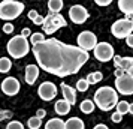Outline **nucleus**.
Wrapping results in <instances>:
<instances>
[{
	"instance_id": "1",
	"label": "nucleus",
	"mask_w": 133,
	"mask_h": 129,
	"mask_svg": "<svg viewBox=\"0 0 133 129\" xmlns=\"http://www.w3.org/2000/svg\"><path fill=\"white\" fill-rule=\"evenodd\" d=\"M31 51L39 68L60 78L78 74L90 59L87 51L75 45H67L55 38H49L45 42L35 45Z\"/></svg>"
},
{
	"instance_id": "2",
	"label": "nucleus",
	"mask_w": 133,
	"mask_h": 129,
	"mask_svg": "<svg viewBox=\"0 0 133 129\" xmlns=\"http://www.w3.org/2000/svg\"><path fill=\"white\" fill-rule=\"evenodd\" d=\"M118 92L114 87H100L97 89L94 93V104L97 108H100L102 111H111L112 108H115L118 105Z\"/></svg>"
},
{
	"instance_id": "3",
	"label": "nucleus",
	"mask_w": 133,
	"mask_h": 129,
	"mask_svg": "<svg viewBox=\"0 0 133 129\" xmlns=\"http://www.w3.org/2000/svg\"><path fill=\"white\" fill-rule=\"evenodd\" d=\"M24 8V3H21V2L3 0V2H0V18L5 21H12L23 14Z\"/></svg>"
},
{
	"instance_id": "4",
	"label": "nucleus",
	"mask_w": 133,
	"mask_h": 129,
	"mask_svg": "<svg viewBox=\"0 0 133 129\" xmlns=\"http://www.w3.org/2000/svg\"><path fill=\"white\" fill-rule=\"evenodd\" d=\"M6 50H8V54H11L12 59H23L30 51V42L21 35H18V36H14L8 42Z\"/></svg>"
},
{
	"instance_id": "5",
	"label": "nucleus",
	"mask_w": 133,
	"mask_h": 129,
	"mask_svg": "<svg viewBox=\"0 0 133 129\" xmlns=\"http://www.w3.org/2000/svg\"><path fill=\"white\" fill-rule=\"evenodd\" d=\"M67 21L64 20V17L61 14H54V12H49L46 17H45V23L42 26V30L43 33L46 35H52L55 32L61 29V27H66Z\"/></svg>"
},
{
	"instance_id": "6",
	"label": "nucleus",
	"mask_w": 133,
	"mask_h": 129,
	"mask_svg": "<svg viewBox=\"0 0 133 129\" xmlns=\"http://www.w3.org/2000/svg\"><path fill=\"white\" fill-rule=\"evenodd\" d=\"M111 33L117 39H127L130 35H133V23L129 21L127 18L117 20L114 24L111 26Z\"/></svg>"
},
{
	"instance_id": "7",
	"label": "nucleus",
	"mask_w": 133,
	"mask_h": 129,
	"mask_svg": "<svg viewBox=\"0 0 133 129\" xmlns=\"http://www.w3.org/2000/svg\"><path fill=\"white\" fill-rule=\"evenodd\" d=\"M76 42H78V47L84 51H91L97 47V36L90 30H85V32H81L76 38Z\"/></svg>"
},
{
	"instance_id": "8",
	"label": "nucleus",
	"mask_w": 133,
	"mask_h": 129,
	"mask_svg": "<svg viewBox=\"0 0 133 129\" xmlns=\"http://www.w3.org/2000/svg\"><path fill=\"white\" fill-rule=\"evenodd\" d=\"M94 57L102 63H106L109 60H114L115 53H114V47L108 42H99L97 47L94 48Z\"/></svg>"
},
{
	"instance_id": "9",
	"label": "nucleus",
	"mask_w": 133,
	"mask_h": 129,
	"mask_svg": "<svg viewBox=\"0 0 133 129\" xmlns=\"http://www.w3.org/2000/svg\"><path fill=\"white\" fill-rule=\"evenodd\" d=\"M115 90L124 96L133 95V77L129 74H124L120 78H115Z\"/></svg>"
},
{
	"instance_id": "10",
	"label": "nucleus",
	"mask_w": 133,
	"mask_h": 129,
	"mask_svg": "<svg viewBox=\"0 0 133 129\" xmlns=\"http://www.w3.org/2000/svg\"><path fill=\"white\" fill-rule=\"evenodd\" d=\"M69 17H70V21L75 24H84L88 20L90 14L82 5H73L69 9Z\"/></svg>"
},
{
	"instance_id": "11",
	"label": "nucleus",
	"mask_w": 133,
	"mask_h": 129,
	"mask_svg": "<svg viewBox=\"0 0 133 129\" xmlns=\"http://www.w3.org/2000/svg\"><path fill=\"white\" fill-rule=\"evenodd\" d=\"M37 95L42 101H52L57 96V86L51 81H45L37 87Z\"/></svg>"
},
{
	"instance_id": "12",
	"label": "nucleus",
	"mask_w": 133,
	"mask_h": 129,
	"mask_svg": "<svg viewBox=\"0 0 133 129\" xmlns=\"http://www.w3.org/2000/svg\"><path fill=\"white\" fill-rule=\"evenodd\" d=\"M0 89H2V92L5 93L6 96H15L19 92V81L15 77H6L5 80L2 81Z\"/></svg>"
},
{
	"instance_id": "13",
	"label": "nucleus",
	"mask_w": 133,
	"mask_h": 129,
	"mask_svg": "<svg viewBox=\"0 0 133 129\" xmlns=\"http://www.w3.org/2000/svg\"><path fill=\"white\" fill-rule=\"evenodd\" d=\"M114 65H115V69H121L126 74L133 77V57H121V56L115 54Z\"/></svg>"
},
{
	"instance_id": "14",
	"label": "nucleus",
	"mask_w": 133,
	"mask_h": 129,
	"mask_svg": "<svg viewBox=\"0 0 133 129\" xmlns=\"http://www.w3.org/2000/svg\"><path fill=\"white\" fill-rule=\"evenodd\" d=\"M60 89H61V93H63V99L67 101V102L73 107L75 102H76V90H75L72 86L66 84V83H61Z\"/></svg>"
},
{
	"instance_id": "15",
	"label": "nucleus",
	"mask_w": 133,
	"mask_h": 129,
	"mask_svg": "<svg viewBox=\"0 0 133 129\" xmlns=\"http://www.w3.org/2000/svg\"><path fill=\"white\" fill-rule=\"evenodd\" d=\"M39 78V66L37 65H27L25 66V83L33 86Z\"/></svg>"
},
{
	"instance_id": "16",
	"label": "nucleus",
	"mask_w": 133,
	"mask_h": 129,
	"mask_svg": "<svg viewBox=\"0 0 133 129\" xmlns=\"http://www.w3.org/2000/svg\"><path fill=\"white\" fill-rule=\"evenodd\" d=\"M70 107H72V105L69 104L67 101L58 99V101L54 104V111L58 114V116H64V114H67V113L70 111Z\"/></svg>"
},
{
	"instance_id": "17",
	"label": "nucleus",
	"mask_w": 133,
	"mask_h": 129,
	"mask_svg": "<svg viewBox=\"0 0 133 129\" xmlns=\"http://www.w3.org/2000/svg\"><path fill=\"white\" fill-rule=\"evenodd\" d=\"M118 8L124 15H133V0H118Z\"/></svg>"
},
{
	"instance_id": "18",
	"label": "nucleus",
	"mask_w": 133,
	"mask_h": 129,
	"mask_svg": "<svg viewBox=\"0 0 133 129\" xmlns=\"http://www.w3.org/2000/svg\"><path fill=\"white\" fill-rule=\"evenodd\" d=\"M45 129H66V122H63L58 117H52L46 122Z\"/></svg>"
},
{
	"instance_id": "19",
	"label": "nucleus",
	"mask_w": 133,
	"mask_h": 129,
	"mask_svg": "<svg viewBox=\"0 0 133 129\" xmlns=\"http://www.w3.org/2000/svg\"><path fill=\"white\" fill-rule=\"evenodd\" d=\"M66 129H85V125L79 117H70L66 120Z\"/></svg>"
},
{
	"instance_id": "20",
	"label": "nucleus",
	"mask_w": 133,
	"mask_h": 129,
	"mask_svg": "<svg viewBox=\"0 0 133 129\" xmlns=\"http://www.w3.org/2000/svg\"><path fill=\"white\" fill-rule=\"evenodd\" d=\"M94 107H96L94 101H91V99H84V101L79 104V110L82 111L84 114H91V113L94 111Z\"/></svg>"
},
{
	"instance_id": "21",
	"label": "nucleus",
	"mask_w": 133,
	"mask_h": 129,
	"mask_svg": "<svg viewBox=\"0 0 133 129\" xmlns=\"http://www.w3.org/2000/svg\"><path fill=\"white\" fill-rule=\"evenodd\" d=\"M29 18H30V21L31 23H35L36 26H41L42 27L43 26V23H45V17H42V15H39V14L35 11V9H31V11H29Z\"/></svg>"
},
{
	"instance_id": "22",
	"label": "nucleus",
	"mask_w": 133,
	"mask_h": 129,
	"mask_svg": "<svg viewBox=\"0 0 133 129\" xmlns=\"http://www.w3.org/2000/svg\"><path fill=\"white\" fill-rule=\"evenodd\" d=\"M48 9H49V12L60 14V11L63 9V0H49Z\"/></svg>"
},
{
	"instance_id": "23",
	"label": "nucleus",
	"mask_w": 133,
	"mask_h": 129,
	"mask_svg": "<svg viewBox=\"0 0 133 129\" xmlns=\"http://www.w3.org/2000/svg\"><path fill=\"white\" fill-rule=\"evenodd\" d=\"M12 68V62L9 57H2L0 59V74H8Z\"/></svg>"
},
{
	"instance_id": "24",
	"label": "nucleus",
	"mask_w": 133,
	"mask_h": 129,
	"mask_svg": "<svg viewBox=\"0 0 133 129\" xmlns=\"http://www.w3.org/2000/svg\"><path fill=\"white\" fill-rule=\"evenodd\" d=\"M85 80L88 81V84H97V83H100V81L103 80V74L102 72H91V74H88L87 77H85Z\"/></svg>"
},
{
	"instance_id": "25",
	"label": "nucleus",
	"mask_w": 133,
	"mask_h": 129,
	"mask_svg": "<svg viewBox=\"0 0 133 129\" xmlns=\"http://www.w3.org/2000/svg\"><path fill=\"white\" fill-rule=\"evenodd\" d=\"M115 108H117V113L121 114V116H124V114H127V113H130V104H129L127 101H120Z\"/></svg>"
},
{
	"instance_id": "26",
	"label": "nucleus",
	"mask_w": 133,
	"mask_h": 129,
	"mask_svg": "<svg viewBox=\"0 0 133 129\" xmlns=\"http://www.w3.org/2000/svg\"><path fill=\"white\" fill-rule=\"evenodd\" d=\"M45 33H33L30 36V44L35 47V45H39V44L45 42Z\"/></svg>"
},
{
	"instance_id": "27",
	"label": "nucleus",
	"mask_w": 133,
	"mask_h": 129,
	"mask_svg": "<svg viewBox=\"0 0 133 129\" xmlns=\"http://www.w3.org/2000/svg\"><path fill=\"white\" fill-rule=\"evenodd\" d=\"M27 126H29L30 129H39L41 126H42V120H41V119H37L36 116L30 117V119L27 120Z\"/></svg>"
},
{
	"instance_id": "28",
	"label": "nucleus",
	"mask_w": 133,
	"mask_h": 129,
	"mask_svg": "<svg viewBox=\"0 0 133 129\" xmlns=\"http://www.w3.org/2000/svg\"><path fill=\"white\" fill-rule=\"evenodd\" d=\"M88 86H90V84H88V81L85 80V78H81V80H78L76 81V90H78V92H87V90H88Z\"/></svg>"
},
{
	"instance_id": "29",
	"label": "nucleus",
	"mask_w": 133,
	"mask_h": 129,
	"mask_svg": "<svg viewBox=\"0 0 133 129\" xmlns=\"http://www.w3.org/2000/svg\"><path fill=\"white\" fill-rule=\"evenodd\" d=\"M6 129H24V126H23V123L18 122V120H12V122H9L6 125Z\"/></svg>"
},
{
	"instance_id": "30",
	"label": "nucleus",
	"mask_w": 133,
	"mask_h": 129,
	"mask_svg": "<svg viewBox=\"0 0 133 129\" xmlns=\"http://www.w3.org/2000/svg\"><path fill=\"white\" fill-rule=\"evenodd\" d=\"M14 30H15V29H14V26L11 24V23H5V24H3V32H5V33L11 35Z\"/></svg>"
},
{
	"instance_id": "31",
	"label": "nucleus",
	"mask_w": 133,
	"mask_h": 129,
	"mask_svg": "<svg viewBox=\"0 0 133 129\" xmlns=\"http://www.w3.org/2000/svg\"><path fill=\"white\" fill-rule=\"evenodd\" d=\"M111 120H112V122H114V123H120L121 120H123V116H121V114H118V113L115 111L114 114L111 116Z\"/></svg>"
},
{
	"instance_id": "32",
	"label": "nucleus",
	"mask_w": 133,
	"mask_h": 129,
	"mask_svg": "<svg viewBox=\"0 0 133 129\" xmlns=\"http://www.w3.org/2000/svg\"><path fill=\"white\" fill-rule=\"evenodd\" d=\"M31 35H33V33H31V30L29 29V27H24V29L21 30V36L25 38V39H27L29 36H31Z\"/></svg>"
},
{
	"instance_id": "33",
	"label": "nucleus",
	"mask_w": 133,
	"mask_h": 129,
	"mask_svg": "<svg viewBox=\"0 0 133 129\" xmlns=\"http://www.w3.org/2000/svg\"><path fill=\"white\" fill-rule=\"evenodd\" d=\"M9 117H12V113H11V111H0V120L9 119Z\"/></svg>"
},
{
	"instance_id": "34",
	"label": "nucleus",
	"mask_w": 133,
	"mask_h": 129,
	"mask_svg": "<svg viewBox=\"0 0 133 129\" xmlns=\"http://www.w3.org/2000/svg\"><path fill=\"white\" fill-rule=\"evenodd\" d=\"M45 116H46V111L43 110V108H39V110H37V113H36V117L42 120V119H43Z\"/></svg>"
},
{
	"instance_id": "35",
	"label": "nucleus",
	"mask_w": 133,
	"mask_h": 129,
	"mask_svg": "<svg viewBox=\"0 0 133 129\" xmlns=\"http://www.w3.org/2000/svg\"><path fill=\"white\" fill-rule=\"evenodd\" d=\"M111 3H112L111 0H96V5H99V6H108Z\"/></svg>"
},
{
	"instance_id": "36",
	"label": "nucleus",
	"mask_w": 133,
	"mask_h": 129,
	"mask_svg": "<svg viewBox=\"0 0 133 129\" xmlns=\"http://www.w3.org/2000/svg\"><path fill=\"white\" fill-rule=\"evenodd\" d=\"M126 44L127 47H130V48H133V35H130V36L126 39Z\"/></svg>"
},
{
	"instance_id": "37",
	"label": "nucleus",
	"mask_w": 133,
	"mask_h": 129,
	"mask_svg": "<svg viewBox=\"0 0 133 129\" xmlns=\"http://www.w3.org/2000/svg\"><path fill=\"white\" fill-rule=\"evenodd\" d=\"M93 129H109V128L106 126V125H105V123H99V125H96V126H94Z\"/></svg>"
},
{
	"instance_id": "38",
	"label": "nucleus",
	"mask_w": 133,
	"mask_h": 129,
	"mask_svg": "<svg viewBox=\"0 0 133 129\" xmlns=\"http://www.w3.org/2000/svg\"><path fill=\"white\" fill-rule=\"evenodd\" d=\"M126 18L129 20V21H132V23H133V15H127Z\"/></svg>"
},
{
	"instance_id": "39",
	"label": "nucleus",
	"mask_w": 133,
	"mask_h": 129,
	"mask_svg": "<svg viewBox=\"0 0 133 129\" xmlns=\"http://www.w3.org/2000/svg\"><path fill=\"white\" fill-rule=\"evenodd\" d=\"M130 114H133V104H130Z\"/></svg>"
}]
</instances>
